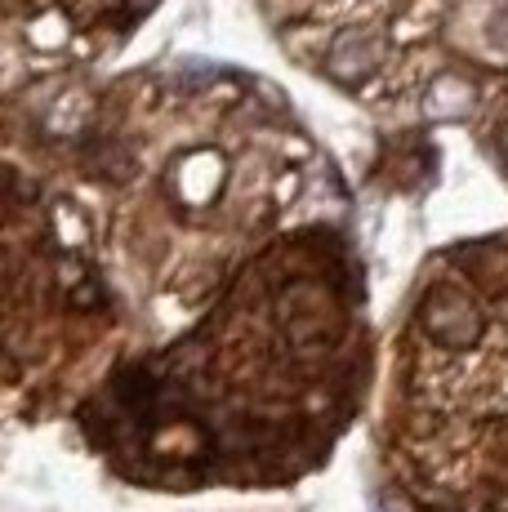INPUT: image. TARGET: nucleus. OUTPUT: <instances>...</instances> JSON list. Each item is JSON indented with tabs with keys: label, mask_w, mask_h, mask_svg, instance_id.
<instances>
[{
	"label": "nucleus",
	"mask_w": 508,
	"mask_h": 512,
	"mask_svg": "<svg viewBox=\"0 0 508 512\" xmlns=\"http://www.w3.org/2000/svg\"><path fill=\"white\" fill-rule=\"evenodd\" d=\"M76 201L134 330H179L259 250L317 223L330 165L272 85L219 67H148L94 94L76 130Z\"/></svg>",
	"instance_id": "2"
},
{
	"label": "nucleus",
	"mask_w": 508,
	"mask_h": 512,
	"mask_svg": "<svg viewBox=\"0 0 508 512\" xmlns=\"http://www.w3.org/2000/svg\"><path fill=\"white\" fill-rule=\"evenodd\" d=\"M375 379L366 281L330 219L259 250L161 343L125 352L76 406V432L125 486L281 490L312 477Z\"/></svg>",
	"instance_id": "1"
},
{
	"label": "nucleus",
	"mask_w": 508,
	"mask_h": 512,
	"mask_svg": "<svg viewBox=\"0 0 508 512\" xmlns=\"http://www.w3.org/2000/svg\"><path fill=\"white\" fill-rule=\"evenodd\" d=\"M379 472L397 512H508V236L419 277L388 357Z\"/></svg>",
	"instance_id": "3"
},
{
	"label": "nucleus",
	"mask_w": 508,
	"mask_h": 512,
	"mask_svg": "<svg viewBox=\"0 0 508 512\" xmlns=\"http://www.w3.org/2000/svg\"><path fill=\"white\" fill-rule=\"evenodd\" d=\"M134 348L76 192L0 152V419L76 415Z\"/></svg>",
	"instance_id": "4"
},
{
	"label": "nucleus",
	"mask_w": 508,
	"mask_h": 512,
	"mask_svg": "<svg viewBox=\"0 0 508 512\" xmlns=\"http://www.w3.org/2000/svg\"><path fill=\"white\" fill-rule=\"evenodd\" d=\"M290 58L379 112L482 121L508 98V0H259Z\"/></svg>",
	"instance_id": "5"
},
{
	"label": "nucleus",
	"mask_w": 508,
	"mask_h": 512,
	"mask_svg": "<svg viewBox=\"0 0 508 512\" xmlns=\"http://www.w3.org/2000/svg\"><path fill=\"white\" fill-rule=\"evenodd\" d=\"M161 0H0V67L58 72L112 54Z\"/></svg>",
	"instance_id": "6"
}]
</instances>
